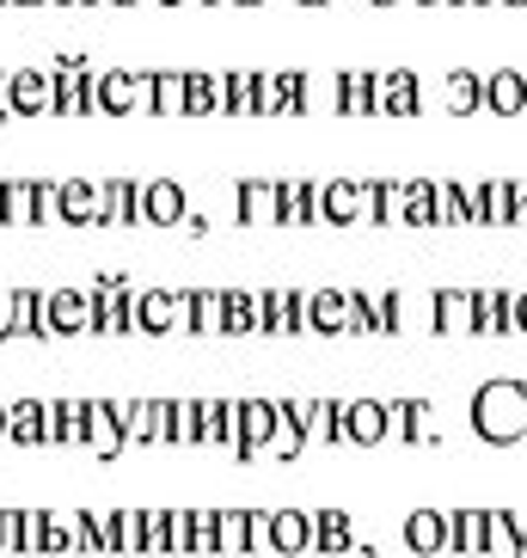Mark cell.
I'll list each match as a JSON object with an SVG mask.
<instances>
[{"label":"cell","mask_w":527,"mask_h":558,"mask_svg":"<svg viewBox=\"0 0 527 558\" xmlns=\"http://www.w3.org/2000/svg\"><path fill=\"white\" fill-rule=\"evenodd\" d=\"M485 111H491L497 123H510V117L527 111V74L522 68H491V74H485Z\"/></svg>","instance_id":"52a82bcc"},{"label":"cell","mask_w":527,"mask_h":558,"mask_svg":"<svg viewBox=\"0 0 527 558\" xmlns=\"http://www.w3.org/2000/svg\"><path fill=\"white\" fill-rule=\"evenodd\" d=\"M497 7H527V0H497Z\"/></svg>","instance_id":"4316f807"},{"label":"cell","mask_w":527,"mask_h":558,"mask_svg":"<svg viewBox=\"0 0 527 558\" xmlns=\"http://www.w3.org/2000/svg\"><path fill=\"white\" fill-rule=\"evenodd\" d=\"M461 558H485V509H454V546Z\"/></svg>","instance_id":"e0dca14e"},{"label":"cell","mask_w":527,"mask_h":558,"mask_svg":"<svg viewBox=\"0 0 527 558\" xmlns=\"http://www.w3.org/2000/svg\"><path fill=\"white\" fill-rule=\"evenodd\" d=\"M264 541L282 558L307 553L314 546V509H264Z\"/></svg>","instance_id":"5b68a950"},{"label":"cell","mask_w":527,"mask_h":558,"mask_svg":"<svg viewBox=\"0 0 527 558\" xmlns=\"http://www.w3.org/2000/svg\"><path fill=\"white\" fill-rule=\"evenodd\" d=\"M454 7H491V0H454Z\"/></svg>","instance_id":"603a6c76"},{"label":"cell","mask_w":527,"mask_h":558,"mask_svg":"<svg viewBox=\"0 0 527 558\" xmlns=\"http://www.w3.org/2000/svg\"><path fill=\"white\" fill-rule=\"evenodd\" d=\"M344 442V399H307V448Z\"/></svg>","instance_id":"5bb4252c"},{"label":"cell","mask_w":527,"mask_h":558,"mask_svg":"<svg viewBox=\"0 0 527 558\" xmlns=\"http://www.w3.org/2000/svg\"><path fill=\"white\" fill-rule=\"evenodd\" d=\"M417 7H454V0H417Z\"/></svg>","instance_id":"cb8c5ba5"},{"label":"cell","mask_w":527,"mask_h":558,"mask_svg":"<svg viewBox=\"0 0 527 558\" xmlns=\"http://www.w3.org/2000/svg\"><path fill=\"white\" fill-rule=\"evenodd\" d=\"M368 179H319V228H363Z\"/></svg>","instance_id":"7a4b0ae2"},{"label":"cell","mask_w":527,"mask_h":558,"mask_svg":"<svg viewBox=\"0 0 527 558\" xmlns=\"http://www.w3.org/2000/svg\"><path fill=\"white\" fill-rule=\"evenodd\" d=\"M473 436L491 448H515L527 442V380L497 375L473 393Z\"/></svg>","instance_id":"6da1fadb"},{"label":"cell","mask_w":527,"mask_h":558,"mask_svg":"<svg viewBox=\"0 0 527 558\" xmlns=\"http://www.w3.org/2000/svg\"><path fill=\"white\" fill-rule=\"evenodd\" d=\"M344 442L350 448L393 442V405L387 399H344Z\"/></svg>","instance_id":"3957f363"},{"label":"cell","mask_w":527,"mask_h":558,"mask_svg":"<svg viewBox=\"0 0 527 558\" xmlns=\"http://www.w3.org/2000/svg\"><path fill=\"white\" fill-rule=\"evenodd\" d=\"M485 228H510V179H485Z\"/></svg>","instance_id":"ac0fdd59"},{"label":"cell","mask_w":527,"mask_h":558,"mask_svg":"<svg viewBox=\"0 0 527 558\" xmlns=\"http://www.w3.org/2000/svg\"><path fill=\"white\" fill-rule=\"evenodd\" d=\"M510 326L527 338V289H515V295H510Z\"/></svg>","instance_id":"44dd1931"},{"label":"cell","mask_w":527,"mask_h":558,"mask_svg":"<svg viewBox=\"0 0 527 558\" xmlns=\"http://www.w3.org/2000/svg\"><path fill=\"white\" fill-rule=\"evenodd\" d=\"M240 221H252V228H277V179L240 184Z\"/></svg>","instance_id":"2e32d148"},{"label":"cell","mask_w":527,"mask_h":558,"mask_svg":"<svg viewBox=\"0 0 527 558\" xmlns=\"http://www.w3.org/2000/svg\"><path fill=\"white\" fill-rule=\"evenodd\" d=\"M510 295L515 289H473V331L478 338H510Z\"/></svg>","instance_id":"8fae6325"},{"label":"cell","mask_w":527,"mask_h":558,"mask_svg":"<svg viewBox=\"0 0 527 558\" xmlns=\"http://www.w3.org/2000/svg\"><path fill=\"white\" fill-rule=\"evenodd\" d=\"M485 558H527L515 509H485Z\"/></svg>","instance_id":"9a60e30c"},{"label":"cell","mask_w":527,"mask_h":558,"mask_svg":"<svg viewBox=\"0 0 527 558\" xmlns=\"http://www.w3.org/2000/svg\"><path fill=\"white\" fill-rule=\"evenodd\" d=\"M221 307H228V331H258V301H246V295H228Z\"/></svg>","instance_id":"ffe728a7"},{"label":"cell","mask_w":527,"mask_h":558,"mask_svg":"<svg viewBox=\"0 0 527 558\" xmlns=\"http://www.w3.org/2000/svg\"><path fill=\"white\" fill-rule=\"evenodd\" d=\"M350 541H356V522H350V509H314V546H307V553L338 558V553H350Z\"/></svg>","instance_id":"7c38bea8"},{"label":"cell","mask_w":527,"mask_h":558,"mask_svg":"<svg viewBox=\"0 0 527 558\" xmlns=\"http://www.w3.org/2000/svg\"><path fill=\"white\" fill-rule=\"evenodd\" d=\"M191 105H197V111H209V105H215V86H209V81H191Z\"/></svg>","instance_id":"7402d4cb"},{"label":"cell","mask_w":527,"mask_h":558,"mask_svg":"<svg viewBox=\"0 0 527 558\" xmlns=\"http://www.w3.org/2000/svg\"><path fill=\"white\" fill-rule=\"evenodd\" d=\"M368 7H399V0H368Z\"/></svg>","instance_id":"484cf974"},{"label":"cell","mask_w":527,"mask_h":558,"mask_svg":"<svg viewBox=\"0 0 527 558\" xmlns=\"http://www.w3.org/2000/svg\"><path fill=\"white\" fill-rule=\"evenodd\" d=\"M301 7H331V0H301Z\"/></svg>","instance_id":"d4e9b609"},{"label":"cell","mask_w":527,"mask_h":558,"mask_svg":"<svg viewBox=\"0 0 527 558\" xmlns=\"http://www.w3.org/2000/svg\"><path fill=\"white\" fill-rule=\"evenodd\" d=\"M307 331L344 338L350 331V289H307Z\"/></svg>","instance_id":"9c48e42d"},{"label":"cell","mask_w":527,"mask_h":558,"mask_svg":"<svg viewBox=\"0 0 527 558\" xmlns=\"http://www.w3.org/2000/svg\"><path fill=\"white\" fill-rule=\"evenodd\" d=\"M429 331L436 338H466L473 331V289H436L429 295Z\"/></svg>","instance_id":"ba28073f"},{"label":"cell","mask_w":527,"mask_h":558,"mask_svg":"<svg viewBox=\"0 0 527 558\" xmlns=\"http://www.w3.org/2000/svg\"><path fill=\"white\" fill-rule=\"evenodd\" d=\"M405 546L417 558H436L454 546V509H412L405 515Z\"/></svg>","instance_id":"8992f818"},{"label":"cell","mask_w":527,"mask_h":558,"mask_svg":"<svg viewBox=\"0 0 527 558\" xmlns=\"http://www.w3.org/2000/svg\"><path fill=\"white\" fill-rule=\"evenodd\" d=\"M221 105H228V111H258V74H228Z\"/></svg>","instance_id":"d6986e66"},{"label":"cell","mask_w":527,"mask_h":558,"mask_svg":"<svg viewBox=\"0 0 527 558\" xmlns=\"http://www.w3.org/2000/svg\"><path fill=\"white\" fill-rule=\"evenodd\" d=\"M246 7H264V0H246Z\"/></svg>","instance_id":"83f0119b"},{"label":"cell","mask_w":527,"mask_h":558,"mask_svg":"<svg viewBox=\"0 0 527 558\" xmlns=\"http://www.w3.org/2000/svg\"><path fill=\"white\" fill-rule=\"evenodd\" d=\"M442 111L448 117H478L485 111V74H473V68H454L442 86Z\"/></svg>","instance_id":"4fadbf2b"},{"label":"cell","mask_w":527,"mask_h":558,"mask_svg":"<svg viewBox=\"0 0 527 558\" xmlns=\"http://www.w3.org/2000/svg\"><path fill=\"white\" fill-rule=\"evenodd\" d=\"M375 111L380 117H417L424 111V81H417L412 68H387V74H375Z\"/></svg>","instance_id":"277c9868"},{"label":"cell","mask_w":527,"mask_h":558,"mask_svg":"<svg viewBox=\"0 0 527 558\" xmlns=\"http://www.w3.org/2000/svg\"><path fill=\"white\" fill-rule=\"evenodd\" d=\"M331 111H338V117H380V111H375V74H368V68H350V74H338Z\"/></svg>","instance_id":"30bf717a"}]
</instances>
